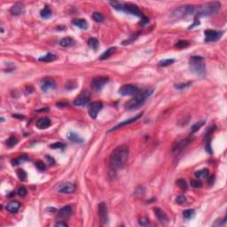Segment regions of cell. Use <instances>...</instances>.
<instances>
[{"instance_id":"6da1fadb","label":"cell","mask_w":227,"mask_h":227,"mask_svg":"<svg viewBox=\"0 0 227 227\" xmlns=\"http://www.w3.org/2000/svg\"><path fill=\"white\" fill-rule=\"evenodd\" d=\"M129 157V147L126 145H121L111 153L109 164L112 170H117L123 168Z\"/></svg>"},{"instance_id":"7a4b0ae2","label":"cell","mask_w":227,"mask_h":227,"mask_svg":"<svg viewBox=\"0 0 227 227\" xmlns=\"http://www.w3.org/2000/svg\"><path fill=\"white\" fill-rule=\"evenodd\" d=\"M154 90V89H150L147 90L141 93L138 92L137 95H135V97L133 99H131L125 104V108L130 111V110H134V109L140 108L141 106H143L145 104V102L148 97H150L153 94Z\"/></svg>"},{"instance_id":"3957f363","label":"cell","mask_w":227,"mask_h":227,"mask_svg":"<svg viewBox=\"0 0 227 227\" xmlns=\"http://www.w3.org/2000/svg\"><path fill=\"white\" fill-rule=\"evenodd\" d=\"M190 69L198 76L203 77L206 75V65L201 56H192L189 59Z\"/></svg>"},{"instance_id":"277c9868","label":"cell","mask_w":227,"mask_h":227,"mask_svg":"<svg viewBox=\"0 0 227 227\" xmlns=\"http://www.w3.org/2000/svg\"><path fill=\"white\" fill-rule=\"evenodd\" d=\"M221 8V4L219 2H210L204 4L200 6L197 7V12L195 17H200V16H210L212 14L217 13Z\"/></svg>"},{"instance_id":"5b68a950","label":"cell","mask_w":227,"mask_h":227,"mask_svg":"<svg viewBox=\"0 0 227 227\" xmlns=\"http://www.w3.org/2000/svg\"><path fill=\"white\" fill-rule=\"evenodd\" d=\"M197 12V6L191 5H186L179 6L173 11L172 15L177 18H184L190 15H196Z\"/></svg>"},{"instance_id":"8992f818","label":"cell","mask_w":227,"mask_h":227,"mask_svg":"<svg viewBox=\"0 0 227 227\" xmlns=\"http://www.w3.org/2000/svg\"><path fill=\"white\" fill-rule=\"evenodd\" d=\"M139 92V88L133 84H124L119 89V93L122 96L137 95Z\"/></svg>"},{"instance_id":"52a82bcc","label":"cell","mask_w":227,"mask_h":227,"mask_svg":"<svg viewBox=\"0 0 227 227\" xmlns=\"http://www.w3.org/2000/svg\"><path fill=\"white\" fill-rule=\"evenodd\" d=\"M108 77H106V76L95 77L91 81V88L95 91H99L108 83Z\"/></svg>"},{"instance_id":"ba28073f","label":"cell","mask_w":227,"mask_h":227,"mask_svg":"<svg viewBox=\"0 0 227 227\" xmlns=\"http://www.w3.org/2000/svg\"><path fill=\"white\" fill-rule=\"evenodd\" d=\"M103 108V104L99 101H94L91 104H90L89 109H88V113H89L90 116L92 119H95L98 116L99 112Z\"/></svg>"},{"instance_id":"9c48e42d","label":"cell","mask_w":227,"mask_h":227,"mask_svg":"<svg viewBox=\"0 0 227 227\" xmlns=\"http://www.w3.org/2000/svg\"><path fill=\"white\" fill-rule=\"evenodd\" d=\"M90 101V94L88 91H82L78 97H76L74 100V105L78 107H83L86 106Z\"/></svg>"},{"instance_id":"30bf717a","label":"cell","mask_w":227,"mask_h":227,"mask_svg":"<svg viewBox=\"0 0 227 227\" xmlns=\"http://www.w3.org/2000/svg\"><path fill=\"white\" fill-rule=\"evenodd\" d=\"M204 35H205V42H215L221 38L223 32L207 30L204 31Z\"/></svg>"},{"instance_id":"8fae6325","label":"cell","mask_w":227,"mask_h":227,"mask_svg":"<svg viewBox=\"0 0 227 227\" xmlns=\"http://www.w3.org/2000/svg\"><path fill=\"white\" fill-rule=\"evenodd\" d=\"M99 217L102 225H107L108 223V207L104 202H101L99 204Z\"/></svg>"},{"instance_id":"7c38bea8","label":"cell","mask_w":227,"mask_h":227,"mask_svg":"<svg viewBox=\"0 0 227 227\" xmlns=\"http://www.w3.org/2000/svg\"><path fill=\"white\" fill-rule=\"evenodd\" d=\"M123 11L128 12V13L132 14V15L138 16V17H143L142 12L138 9V6L135 5H132V4H124L123 5Z\"/></svg>"},{"instance_id":"4fadbf2b","label":"cell","mask_w":227,"mask_h":227,"mask_svg":"<svg viewBox=\"0 0 227 227\" xmlns=\"http://www.w3.org/2000/svg\"><path fill=\"white\" fill-rule=\"evenodd\" d=\"M40 86H41V89L44 91H47L49 90L54 89L56 87V83L53 79L47 77V78H44L41 81Z\"/></svg>"},{"instance_id":"5bb4252c","label":"cell","mask_w":227,"mask_h":227,"mask_svg":"<svg viewBox=\"0 0 227 227\" xmlns=\"http://www.w3.org/2000/svg\"><path fill=\"white\" fill-rule=\"evenodd\" d=\"M142 116V113H139L138 115H135V116H133V117H131V118L127 119V120H125V121H123V122H120L119 124H117L116 126H115V127H113V128L111 129L109 131H114V130H115V129H118L119 128H121V127H123V126H125V125H128V124H130V123H132V122H136L138 119H139L140 117Z\"/></svg>"},{"instance_id":"9a60e30c","label":"cell","mask_w":227,"mask_h":227,"mask_svg":"<svg viewBox=\"0 0 227 227\" xmlns=\"http://www.w3.org/2000/svg\"><path fill=\"white\" fill-rule=\"evenodd\" d=\"M58 191L61 193H73L76 191V186L72 183H65L59 186Z\"/></svg>"},{"instance_id":"2e32d148","label":"cell","mask_w":227,"mask_h":227,"mask_svg":"<svg viewBox=\"0 0 227 227\" xmlns=\"http://www.w3.org/2000/svg\"><path fill=\"white\" fill-rule=\"evenodd\" d=\"M190 141H191V139H190V138H187V139H185V140H182V141L178 142V143L173 147V149H172L173 153L176 154H178L183 149H185V148L187 147V145L190 143Z\"/></svg>"},{"instance_id":"e0dca14e","label":"cell","mask_w":227,"mask_h":227,"mask_svg":"<svg viewBox=\"0 0 227 227\" xmlns=\"http://www.w3.org/2000/svg\"><path fill=\"white\" fill-rule=\"evenodd\" d=\"M154 210V214H155L156 217H157V219H158L161 223H162V224H167L168 223V217L164 211H162L159 207H155Z\"/></svg>"},{"instance_id":"ac0fdd59","label":"cell","mask_w":227,"mask_h":227,"mask_svg":"<svg viewBox=\"0 0 227 227\" xmlns=\"http://www.w3.org/2000/svg\"><path fill=\"white\" fill-rule=\"evenodd\" d=\"M73 213V207L71 205H67L65 207H61L58 212V215L61 218H67L70 217Z\"/></svg>"},{"instance_id":"d6986e66","label":"cell","mask_w":227,"mask_h":227,"mask_svg":"<svg viewBox=\"0 0 227 227\" xmlns=\"http://www.w3.org/2000/svg\"><path fill=\"white\" fill-rule=\"evenodd\" d=\"M6 210L10 213H17L20 207V203L17 200H12L6 205Z\"/></svg>"},{"instance_id":"ffe728a7","label":"cell","mask_w":227,"mask_h":227,"mask_svg":"<svg viewBox=\"0 0 227 227\" xmlns=\"http://www.w3.org/2000/svg\"><path fill=\"white\" fill-rule=\"evenodd\" d=\"M51 122L48 117H44V118L39 119L37 122V127L40 129H47L48 127L51 126Z\"/></svg>"},{"instance_id":"44dd1931","label":"cell","mask_w":227,"mask_h":227,"mask_svg":"<svg viewBox=\"0 0 227 227\" xmlns=\"http://www.w3.org/2000/svg\"><path fill=\"white\" fill-rule=\"evenodd\" d=\"M67 136H68V138H69V140H70L71 142H73V143L81 144V143L83 142V139L81 138L78 134H76V133H75V132H69Z\"/></svg>"},{"instance_id":"7402d4cb","label":"cell","mask_w":227,"mask_h":227,"mask_svg":"<svg viewBox=\"0 0 227 227\" xmlns=\"http://www.w3.org/2000/svg\"><path fill=\"white\" fill-rule=\"evenodd\" d=\"M73 24L76 27L80 28L81 30H87L89 27V24L86 20L83 19H76V20H73Z\"/></svg>"},{"instance_id":"603a6c76","label":"cell","mask_w":227,"mask_h":227,"mask_svg":"<svg viewBox=\"0 0 227 227\" xmlns=\"http://www.w3.org/2000/svg\"><path fill=\"white\" fill-rule=\"evenodd\" d=\"M10 12L12 15L18 16V15H20V14L23 13V12H24V7H23V5H21L20 4H17V5H14L11 8Z\"/></svg>"},{"instance_id":"cb8c5ba5","label":"cell","mask_w":227,"mask_h":227,"mask_svg":"<svg viewBox=\"0 0 227 227\" xmlns=\"http://www.w3.org/2000/svg\"><path fill=\"white\" fill-rule=\"evenodd\" d=\"M74 39L71 38V37H64L62 39L59 41V45L62 46V47H69L71 45L74 44Z\"/></svg>"},{"instance_id":"d4e9b609","label":"cell","mask_w":227,"mask_h":227,"mask_svg":"<svg viewBox=\"0 0 227 227\" xmlns=\"http://www.w3.org/2000/svg\"><path fill=\"white\" fill-rule=\"evenodd\" d=\"M204 124H205V121H204V120L198 121L197 122H195V123L191 127V129H190V132H191V133H195V132L198 131V130L201 128Z\"/></svg>"},{"instance_id":"484cf974","label":"cell","mask_w":227,"mask_h":227,"mask_svg":"<svg viewBox=\"0 0 227 227\" xmlns=\"http://www.w3.org/2000/svg\"><path fill=\"white\" fill-rule=\"evenodd\" d=\"M57 56L54 55L53 53H47L44 56H42L41 58H39V61H43V62H51L54 59H56Z\"/></svg>"},{"instance_id":"4316f807","label":"cell","mask_w":227,"mask_h":227,"mask_svg":"<svg viewBox=\"0 0 227 227\" xmlns=\"http://www.w3.org/2000/svg\"><path fill=\"white\" fill-rule=\"evenodd\" d=\"M208 174H209V172H208V170L206 168V169H201V170H200V171L195 172V173H194V176H195V178H198V179H200V178H207Z\"/></svg>"},{"instance_id":"83f0119b","label":"cell","mask_w":227,"mask_h":227,"mask_svg":"<svg viewBox=\"0 0 227 227\" xmlns=\"http://www.w3.org/2000/svg\"><path fill=\"white\" fill-rule=\"evenodd\" d=\"M40 14H41V17H42V18H44V19H48V18H50V17L51 16V10L50 7L45 6L43 10L41 11Z\"/></svg>"},{"instance_id":"f1b7e54d","label":"cell","mask_w":227,"mask_h":227,"mask_svg":"<svg viewBox=\"0 0 227 227\" xmlns=\"http://www.w3.org/2000/svg\"><path fill=\"white\" fill-rule=\"evenodd\" d=\"M115 47H111V48H109L105 52H103L102 54H101V56L99 57V59H106L109 58L114 52H115Z\"/></svg>"},{"instance_id":"f546056e","label":"cell","mask_w":227,"mask_h":227,"mask_svg":"<svg viewBox=\"0 0 227 227\" xmlns=\"http://www.w3.org/2000/svg\"><path fill=\"white\" fill-rule=\"evenodd\" d=\"M87 43H88V45H89L90 47L93 50H96L98 48V46H99V41H98V39H96L95 37H90V38H89V40L87 41Z\"/></svg>"},{"instance_id":"4dcf8cb0","label":"cell","mask_w":227,"mask_h":227,"mask_svg":"<svg viewBox=\"0 0 227 227\" xmlns=\"http://www.w3.org/2000/svg\"><path fill=\"white\" fill-rule=\"evenodd\" d=\"M175 62V59H165L161 60L158 62V66L159 67H168L169 65H171L172 63Z\"/></svg>"},{"instance_id":"1f68e13d","label":"cell","mask_w":227,"mask_h":227,"mask_svg":"<svg viewBox=\"0 0 227 227\" xmlns=\"http://www.w3.org/2000/svg\"><path fill=\"white\" fill-rule=\"evenodd\" d=\"M17 144H18V139L15 138V137H13V136H11L10 138L6 140V146H7L8 147H13L16 146Z\"/></svg>"},{"instance_id":"d6a6232c","label":"cell","mask_w":227,"mask_h":227,"mask_svg":"<svg viewBox=\"0 0 227 227\" xmlns=\"http://www.w3.org/2000/svg\"><path fill=\"white\" fill-rule=\"evenodd\" d=\"M183 216L186 219H191L195 216V211H194V209H191V208L186 209L183 212Z\"/></svg>"},{"instance_id":"836d02e7","label":"cell","mask_w":227,"mask_h":227,"mask_svg":"<svg viewBox=\"0 0 227 227\" xmlns=\"http://www.w3.org/2000/svg\"><path fill=\"white\" fill-rule=\"evenodd\" d=\"M189 44H190V43H189L188 41H186V40H180V41L177 42V44H175V46H176V47H178V48L182 49V48H186V47H187Z\"/></svg>"},{"instance_id":"e575fe53","label":"cell","mask_w":227,"mask_h":227,"mask_svg":"<svg viewBox=\"0 0 227 227\" xmlns=\"http://www.w3.org/2000/svg\"><path fill=\"white\" fill-rule=\"evenodd\" d=\"M92 18L96 22H99V23H101L104 21V16L100 12H94L92 15Z\"/></svg>"},{"instance_id":"d590c367","label":"cell","mask_w":227,"mask_h":227,"mask_svg":"<svg viewBox=\"0 0 227 227\" xmlns=\"http://www.w3.org/2000/svg\"><path fill=\"white\" fill-rule=\"evenodd\" d=\"M177 184H178V186L181 188V189H183V190H186L188 188V185L187 183H186V181L185 179H183V178L178 179V181H177Z\"/></svg>"},{"instance_id":"8d00e7d4","label":"cell","mask_w":227,"mask_h":227,"mask_svg":"<svg viewBox=\"0 0 227 227\" xmlns=\"http://www.w3.org/2000/svg\"><path fill=\"white\" fill-rule=\"evenodd\" d=\"M110 5L116 10L123 11V4H121L119 2H110Z\"/></svg>"},{"instance_id":"74e56055","label":"cell","mask_w":227,"mask_h":227,"mask_svg":"<svg viewBox=\"0 0 227 227\" xmlns=\"http://www.w3.org/2000/svg\"><path fill=\"white\" fill-rule=\"evenodd\" d=\"M65 147H66V145L63 143H60V142H56V143L50 145V147L52 148V149H63V148H65Z\"/></svg>"},{"instance_id":"f35d334b","label":"cell","mask_w":227,"mask_h":227,"mask_svg":"<svg viewBox=\"0 0 227 227\" xmlns=\"http://www.w3.org/2000/svg\"><path fill=\"white\" fill-rule=\"evenodd\" d=\"M138 223H139V225H142V226H147V225H149V224H150L148 218L146 217H141V218L138 220Z\"/></svg>"},{"instance_id":"ab89813d","label":"cell","mask_w":227,"mask_h":227,"mask_svg":"<svg viewBox=\"0 0 227 227\" xmlns=\"http://www.w3.org/2000/svg\"><path fill=\"white\" fill-rule=\"evenodd\" d=\"M17 175H18V178H20V180H22V181L26 180V178H27V173L23 169H19L17 171Z\"/></svg>"},{"instance_id":"60d3db41","label":"cell","mask_w":227,"mask_h":227,"mask_svg":"<svg viewBox=\"0 0 227 227\" xmlns=\"http://www.w3.org/2000/svg\"><path fill=\"white\" fill-rule=\"evenodd\" d=\"M36 167L38 168L40 171H44V170L46 169V166H45V164H44L43 161H37V162H36Z\"/></svg>"},{"instance_id":"b9f144b4","label":"cell","mask_w":227,"mask_h":227,"mask_svg":"<svg viewBox=\"0 0 227 227\" xmlns=\"http://www.w3.org/2000/svg\"><path fill=\"white\" fill-rule=\"evenodd\" d=\"M191 186L194 188H200L202 186V184L199 180H193L191 181Z\"/></svg>"},{"instance_id":"7bdbcfd3","label":"cell","mask_w":227,"mask_h":227,"mask_svg":"<svg viewBox=\"0 0 227 227\" xmlns=\"http://www.w3.org/2000/svg\"><path fill=\"white\" fill-rule=\"evenodd\" d=\"M186 198L185 197L184 195H179V196L177 197L176 202L178 203V204H183V203H185V202H186Z\"/></svg>"},{"instance_id":"ee69618b","label":"cell","mask_w":227,"mask_h":227,"mask_svg":"<svg viewBox=\"0 0 227 227\" xmlns=\"http://www.w3.org/2000/svg\"><path fill=\"white\" fill-rule=\"evenodd\" d=\"M18 194L20 196H25L27 194V189L24 187V186H21V187L19 188L18 190Z\"/></svg>"},{"instance_id":"f6af8a7d","label":"cell","mask_w":227,"mask_h":227,"mask_svg":"<svg viewBox=\"0 0 227 227\" xmlns=\"http://www.w3.org/2000/svg\"><path fill=\"white\" fill-rule=\"evenodd\" d=\"M191 85V83H182V84H177L175 87L178 90H182L184 88H187Z\"/></svg>"},{"instance_id":"bcb514c9","label":"cell","mask_w":227,"mask_h":227,"mask_svg":"<svg viewBox=\"0 0 227 227\" xmlns=\"http://www.w3.org/2000/svg\"><path fill=\"white\" fill-rule=\"evenodd\" d=\"M54 226H57V227H67L68 226V224L66 223V222H64V221H59V222H57V223H55L54 224Z\"/></svg>"},{"instance_id":"7dc6e473","label":"cell","mask_w":227,"mask_h":227,"mask_svg":"<svg viewBox=\"0 0 227 227\" xmlns=\"http://www.w3.org/2000/svg\"><path fill=\"white\" fill-rule=\"evenodd\" d=\"M148 21H149L148 18H147V17H142V22H141V24L142 25L147 24V23H148Z\"/></svg>"},{"instance_id":"c3c4849f","label":"cell","mask_w":227,"mask_h":227,"mask_svg":"<svg viewBox=\"0 0 227 227\" xmlns=\"http://www.w3.org/2000/svg\"><path fill=\"white\" fill-rule=\"evenodd\" d=\"M214 181H215V177H211V178H209V181H208V183H209L210 185H213Z\"/></svg>"}]
</instances>
